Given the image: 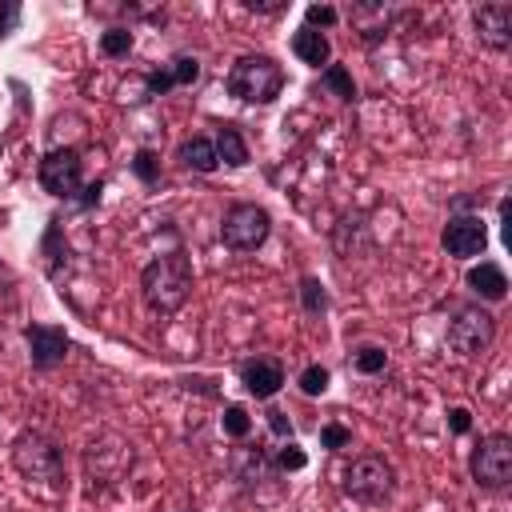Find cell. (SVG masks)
Masks as SVG:
<instances>
[{
    "mask_svg": "<svg viewBox=\"0 0 512 512\" xmlns=\"http://www.w3.org/2000/svg\"><path fill=\"white\" fill-rule=\"evenodd\" d=\"M484 204H488L484 192H464V196H456V200L448 204V212H452V216H480Z\"/></svg>",
    "mask_w": 512,
    "mask_h": 512,
    "instance_id": "30",
    "label": "cell"
},
{
    "mask_svg": "<svg viewBox=\"0 0 512 512\" xmlns=\"http://www.w3.org/2000/svg\"><path fill=\"white\" fill-rule=\"evenodd\" d=\"M236 376H240L244 392L256 400H272L284 388V364L276 356H248L236 364Z\"/></svg>",
    "mask_w": 512,
    "mask_h": 512,
    "instance_id": "14",
    "label": "cell"
},
{
    "mask_svg": "<svg viewBox=\"0 0 512 512\" xmlns=\"http://www.w3.org/2000/svg\"><path fill=\"white\" fill-rule=\"evenodd\" d=\"M244 8H248V12H268V16H272V12H284V0H244Z\"/></svg>",
    "mask_w": 512,
    "mask_h": 512,
    "instance_id": "34",
    "label": "cell"
},
{
    "mask_svg": "<svg viewBox=\"0 0 512 512\" xmlns=\"http://www.w3.org/2000/svg\"><path fill=\"white\" fill-rule=\"evenodd\" d=\"M128 168H132V176H136L140 184H148V188L160 184V156H156L152 148H136L132 160H128Z\"/></svg>",
    "mask_w": 512,
    "mask_h": 512,
    "instance_id": "22",
    "label": "cell"
},
{
    "mask_svg": "<svg viewBox=\"0 0 512 512\" xmlns=\"http://www.w3.org/2000/svg\"><path fill=\"white\" fill-rule=\"evenodd\" d=\"M472 24H476V40L492 52H508L512 48V4H476L472 8Z\"/></svg>",
    "mask_w": 512,
    "mask_h": 512,
    "instance_id": "13",
    "label": "cell"
},
{
    "mask_svg": "<svg viewBox=\"0 0 512 512\" xmlns=\"http://www.w3.org/2000/svg\"><path fill=\"white\" fill-rule=\"evenodd\" d=\"M444 424H448L452 436H468V432H472V412H468L464 404H452V408L444 412Z\"/></svg>",
    "mask_w": 512,
    "mask_h": 512,
    "instance_id": "31",
    "label": "cell"
},
{
    "mask_svg": "<svg viewBox=\"0 0 512 512\" xmlns=\"http://www.w3.org/2000/svg\"><path fill=\"white\" fill-rule=\"evenodd\" d=\"M340 20V12L332 8V4H308L304 8V28H312V32H324V28H332Z\"/></svg>",
    "mask_w": 512,
    "mask_h": 512,
    "instance_id": "28",
    "label": "cell"
},
{
    "mask_svg": "<svg viewBox=\"0 0 512 512\" xmlns=\"http://www.w3.org/2000/svg\"><path fill=\"white\" fill-rule=\"evenodd\" d=\"M440 248L452 260H476L488 248V224L484 216H448V224L440 228Z\"/></svg>",
    "mask_w": 512,
    "mask_h": 512,
    "instance_id": "10",
    "label": "cell"
},
{
    "mask_svg": "<svg viewBox=\"0 0 512 512\" xmlns=\"http://www.w3.org/2000/svg\"><path fill=\"white\" fill-rule=\"evenodd\" d=\"M176 160H180V168L200 172V176H208V172H216V168H220V156H216L212 136H188V140H180Z\"/></svg>",
    "mask_w": 512,
    "mask_h": 512,
    "instance_id": "18",
    "label": "cell"
},
{
    "mask_svg": "<svg viewBox=\"0 0 512 512\" xmlns=\"http://www.w3.org/2000/svg\"><path fill=\"white\" fill-rule=\"evenodd\" d=\"M328 384H332V372H328L324 364H308V368L300 372V392H304V396H324Z\"/></svg>",
    "mask_w": 512,
    "mask_h": 512,
    "instance_id": "27",
    "label": "cell"
},
{
    "mask_svg": "<svg viewBox=\"0 0 512 512\" xmlns=\"http://www.w3.org/2000/svg\"><path fill=\"white\" fill-rule=\"evenodd\" d=\"M196 80H200V60L196 56H172L168 64H160L144 76V96H164L172 88H192Z\"/></svg>",
    "mask_w": 512,
    "mask_h": 512,
    "instance_id": "15",
    "label": "cell"
},
{
    "mask_svg": "<svg viewBox=\"0 0 512 512\" xmlns=\"http://www.w3.org/2000/svg\"><path fill=\"white\" fill-rule=\"evenodd\" d=\"M8 460L24 480H40V484H52V488L64 484V448L52 436L36 432V428H24V432L12 436Z\"/></svg>",
    "mask_w": 512,
    "mask_h": 512,
    "instance_id": "3",
    "label": "cell"
},
{
    "mask_svg": "<svg viewBox=\"0 0 512 512\" xmlns=\"http://www.w3.org/2000/svg\"><path fill=\"white\" fill-rule=\"evenodd\" d=\"M296 296H300V308H304V316H324L328 312V288H324V280L320 276H300V288H296Z\"/></svg>",
    "mask_w": 512,
    "mask_h": 512,
    "instance_id": "20",
    "label": "cell"
},
{
    "mask_svg": "<svg viewBox=\"0 0 512 512\" xmlns=\"http://www.w3.org/2000/svg\"><path fill=\"white\" fill-rule=\"evenodd\" d=\"M272 468H276V476L280 472H300V468H308V452L296 440H284V448L272 452Z\"/></svg>",
    "mask_w": 512,
    "mask_h": 512,
    "instance_id": "26",
    "label": "cell"
},
{
    "mask_svg": "<svg viewBox=\"0 0 512 512\" xmlns=\"http://www.w3.org/2000/svg\"><path fill=\"white\" fill-rule=\"evenodd\" d=\"M132 28H124V24H112V28H104L100 32V52L104 56H112V60H120V56H128L132 52Z\"/></svg>",
    "mask_w": 512,
    "mask_h": 512,
    "instance_id": "24",
    "label": "cell"
},
{
    "mask_svg": "<svg viewBox=\"0 0 512 512\" xmlns=\"http://www.w3.org/2000/svg\"><path fill=\"white\" fill-rule=\"evenodd\" d=\"M220 432L232 436V440H248V432H252V416H248V408H244V404H224Z\"/></svg>",
    "mask_w": 512,
    "mask_h": 512,
    "instance_id": "25",
    "label": "cell"
},
{
    "mask_svg": "<svg viewBox=\"0 0 512 512\" xmlns=\"http://www.w3.org/2000/svg\"><path fill=\"white\" fill-rule=\"evenodd\" d=\"M320 88L324 92H332L336 100H344V104H352L356 100V80H352V72L344 68V64H328L324 72H320Z\"/></svg>",
    "mask_w": 512,
    "mask_h": 512,
    "instance_id": "21",
    "label": "cell"
},
{
    "mask_svg": "<svg viewBox=\"0 0 512 512\" xmlns=\"http://www.w3.org/2000/svg\"><path fill=\"white\" fill-rule=\"evenodd\" d=\"M464 284L472 288V296H476L480 304H500V300L508 296V276H504V268H500L496 260L472 264L468 276H464Z\"/></svg>",
    "mask_w": 512,
    "mask_h": 512,
    "instance_id": "16",
    "label": "cell"
},
{
    "mask_svg": "<svg viewBox=\"0 0 512 512\" xmlns=\"http://www.w3.org/2000/svg\"><path fill=\"white\" fill-rule=\"evenodd\" d=\"M228 476H232L240 488H260L264 480L276 476L272 452H268L260 440H240V444L228 452Z\"/></svg>",
    "mask_w": 512,
    "mask_h": 512,
    "instance_id": "12",
    "label": "cell"
},
{
    "mask_svg": "<svg viewBox=\"0 0 512 512\" xmlns=\"http://www.w3.org/2000/svg\"><path fill=\"white\" fill-rule=\"evenodd\" d=\"M212 144H216L220 164H228V168H244V164L252 160V152H248V140H244L240 124H220V128H216V136H212Z\"/></svg>",
    "mask_w": 512,
    "mask_h": 512,
    "instance_id": "19",
    "label": "cell"
},
{
    "mask_svg": "<svg viewBox=\"0 0 512 512\" xmlns=\"http://www.w3.org/2000/svg\"><path fill=\"white\" fill-rule=\"evenodd\" d=\"M272 232V216L264 204L256 200H236L224 208V220H220V240L224 248L232 252H256Z\"/></svg>",
    "mask_w": 512,
    "mask_h": 512,
    "instance_id": "6",
    "label": "cell"
},
{
    "mask_svg": "<svg viewBox=\"0 0 512 512\" xmlns=\"http://www.w3.org/2000/svg\"><path fill=\"white\" fill-rule=\"evenodd\" d=\"M348 444H352V428H344L340 420H328V424L320 428V448L340 452V448H348Z\"/></svg>",
    "mask_w": 512,
    "mask_h": 512,
    "instance_id": "29",
    "label": "cell"
},
{
    "mask_svg": "<svg viewBox=\"0 0 512 512\" xmlns=\"http://www.w3.org/2000/svg\"><path fill=\"white\" fill-rule=\"evenodd\" d=\"M192 260H188V252H180V248H172V252H160V256H152L148 264H144V272H140V300H144V308L152 312V316H176L184 304H188V296H192Z\"/></svg>",
    "mask_w": 512,
    "mask_h": 512,
    "instance_id": "1",
    "label": "cell"
},
{
    "mask_svg": "<svg viewBox=\"0 0 512 512\" xmlns=\"http://www.w3.org/2000/svg\"><path fill=\"white\" fill-rule=\"evenodd\" d=\"M340 488L356 504H388L396 492V464L384 452H360L344 464Z\"/></svg>",
    "mask_w": 512,
    "mask_h": 512,
    "instance_id": "4",
    "label": "cell"
},
{
    "mask_svg": "<svg viewBox=\"0 0 512 512\" xmlns=\"http://www.w3.org/2000/svg\"><path fill=\"white\" fill-rule=\"evenodd\" d=\"M292 52H296V60L300 64H308V68H328L332 64V40L324 36V32H312V28H296L292 32Z\"/></svg>",
    "mask_w": 512,
    "mask_h": 512,
    "instance_id": "17",
    "label": "cell"
},
{
    "mask_svg": "<svg viewBox=\"0 0 512 512\" xmlns=\"http://www.w3.org/2000/svg\"><path fill=\"white\" fill-rule=\"evenodd\" d=\"M100 188H104L100 180H92V184H84V196H80V208H92V204L100 200Z\"/></svg>",
    "mask_w": 512,
    "mask_h": 512,
    "instance_id": "35",
    "label": "cell"
},
{
    "mask_svg": "<svg viewBox=\"0 0 512 512\" xmlns=\"http://www.w3.org/2000/svg\"><path fill=\"white\" fill-rule=\"evenodd\" d=\"M284 68H280V60L276 56H268V52H244L232 68H228V80H224V88H228V96H236L240 104H256V108H264V104H272L280 92H284Z\"/></svg>",
    "mask_w": 512,
    "mask_h": 512,
    "instance_id": "2",
    "label": "cell"
},
{
    "mask_svg": "<svg viewBox=\"0 0 512 512\" xmlns=\"http://www.w3.org/2000/svg\"><path fill=\"white\" fill-rule=\"evenodd\" d=\"M264 420H268V432H272L276 440H292V436H296V428H292V420H288L284 408H268Z\"/></svg>",
    "mask_w": 512,
    "mask_h": 512,
    "instance_id": "32",
    "label": "cell"
},
{
    "mask_svg": "<svg viewBox=\"0 0 512 512\" xmlns=\"http://www.w3.org/2000/svg\"><path fill=\"white\" fill-rule=\"evenodd\" d=\"M40 188L52 196V200H76L84 196V160L76 148H48L40 156Z\"/></svg>",
    "mask_w": 512,
    "mask_h": 512,
    "instance_id": "8",
    "label": "cell"
},
{
    "mask_svg": "<svg viewBox=\"0 0 512 512\" xmlns=\"http://www.w3.org/2000/svg\"><path fill=\"white\" fill-rule=\"evenodd\" d=\"M468 476L480 492H504L512 484V436L488 432L468 452Z\"/></svg>",
    "mask_w": 512,
    "mask_h": 512,
    "instance_id": "5",
    "label": "cell"
},
{
    "mask_svg": "<svg viewBox=\"0 0 512 512\" xmlns=\"http://www.w3.org/2000/svg\"><path fill=\"white\" fill-rule=\"evenodd\" d=\"M132 464V440H124L120 432H100L88 452H84V468L92 484H116Z\"/></svg>",
    "mask_w": 512,
    "mask_h": 512,
    "instance_id": "9",
    "label": "cell"
},
{
    "mask_svg": "<svg viewBox=\"0 0 512 512\" xmlns=\"http://www.w3.org/2000/svg\"><path fill=\"white\" fill-rule=\"evenodd\" d=\"M24 344H28L32 372H52V368L64 364V356L72 348V336L60 324H28L24 328Z\"/></svg>",
    "mask_w": 512,
    "mask_h": 512,
    "instance_id": "11",
    "label": "cell"
},
{
    "mask_svg": "<svg viewBox=\"0 0 512 512\" xmlns=\"http://www.w3.org/2000/svg\"><path fill=\"white\" fill-rule=\"evenodd\" d=\"M492 340H496V316L484 304H464L448 320V348L464 360L484 356L492 348Z\"/></svg>",
    "mask_w": 512,
    "mask_h": 512,
    "instance_id": "7",
    "label": "cell"
},
{
    "mask_svg": "<svg viewBox=\"0 0 512 512\" xmlns=\"http://www.w3.org/2000/svg\"><path fill=\"white\" fill-rule=\"evenodd\" d=\"M348 360H352V368H356L360 376H376V372H384V368H388V352H384L380 344H360Z\"/></svg>",
    "mask_w": 512,
    "mask_h": 512,
    "instance_id": "23",
    "label": "cell"
},
{
    "mask_svg": "<svg viewBox=\"0 0 512 512\" xmlns=\"http://www.w3.org/2000/svg\"><path fill=\"white\" fill-rule=\"evenodd\" d=\"M16 24H20V4H4L0 8V36L16 32Z\"/></svg>",
    "mask_w": 512,
    "mask_h": 512,
    "instance_id": "33",
    "label": "cell"
}]
</instances>
